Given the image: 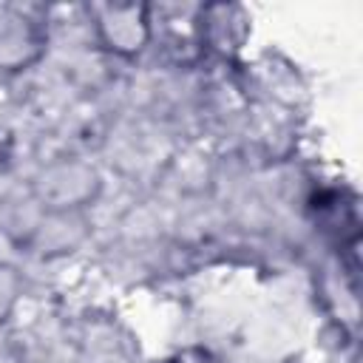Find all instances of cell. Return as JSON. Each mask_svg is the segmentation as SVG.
<instances>
[{"instance_id":"cell-1","label":"cell","mask_w":363,"mask_h":363,"mask_svg":"<svg viewBox=\"0 0 363 363\" xmlns=\"http://www.w3.org/2000/svg\"><path fill=\"white\" fill-rule=\"evenodd\" d=\"M102 190V176L82 159L48 162L31 182V199L45 213H82Z\"/></svg>"},{"instance_id":"cell-2","label":"cell","mask_w":363,"mask_h":363,"mask_svg":"<svg viewBox=\"0 0 363 363\" xmlns=\"http://www.w3.org/2000/svg\"><path fill=\"white\" fill-rule=\"evenodd\" d=\"M88 14L96 40L116 57H136L150 45V6L147 3H94Z\"/></svg>"},{"instance_id":"cell-3","label":"cell","mask_w":363,"mask_h":363,"mask_svg":"<svg viewBox=\"0 0 363 363\" xmlns=\"http://www.w3.org/2000/svg\"><path fill=\"white\" fill-rule=\"evenodd\" d=\"M150 40L176 62H193L204 54L201 6H150Z\"/></svg>"},{"instance_id":"cell-4","label":"cell","mask_w":363,"mask_h":363,"mask_svg":"<svg viewBox=\"0 0 363 363\" xmlns=\"http://www.w3.org/2000/svg\"><path fill=\"white\" fill-rule=\"evenodd\" d=\"M45 26L23 9H0V71L17 74L37 65L45 54Z\"/></svg>"},{"instance_id":"cell-5","label":"cell","mask_w":363,"mask_h":363,"mask_svg":"<svg viewBox=\"0 0 363 363\" xmlns=\"http://www.w3.org/2000/svg\"><path fill=\"white\" fill-rule=\"evenodd\" d=\"M201 31H204V48L218 51H235L241 48L247 37V14L238 6H201Z\"/></svg>"},{"instance_id":"cell-6","label":"cell","mask_w":363,"mask_h":363,"mask_svg":"<svg viewBox=\"0 0 363 363\" xmlns=\"http://www.w3.org/2000/svg\"><path fill=\"white\" fill-rule=\"evenodd\" d=\"M17 292H20V278L14 275L11 267H0V320H3V315L11 309Z\"/></svg>"},{"instance_id":"cell-7","label":"cell","mask_w":363,"mask_h":363,"mask_svg":"<svg viewBox=\"0 0 363 363\" xmlns=\"http://www.w3.org/2000/svg\"><path fill=\"white\" fill-rule=\"evenodd\" d=\"M162 363H210V357L201 349H184V352H179V354H173V357H167Z\"/></svg>"}]
</instances>
